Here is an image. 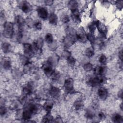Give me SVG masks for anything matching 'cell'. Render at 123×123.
I'll return each instance as SVG.
<instances>
[{"label":"cell","mask_w":123,"mask_h":123,"mask_svg":"<svg viewBox=\"0 0 123 123\" xmlns=\"http://www.w3.org/2000/svg\"><path fill=\"white\" fill-rule=\"evenodd\" d=\"M13 33V25L10 22H6L4 24L3 35L7 38H11Z\"/></svg>","instance_id":"cell-1"},{"label":"cell","mask_w":123,"mask_h":123,"mask_svg":"<svg viewBox=\"0 0 123 123\" xmlns=\"http://www.w3.org/2000/svg\"><path fill=\"white\" fill-rule=\"evenodd\" d=\"M106 80L105 77L102 75H97L90 78L88 80V84L92 86H96L103 83Z\"/></svg>","instance_id":"cell-2"},{"label":"cell","mask_w":123,"mask_h":123,"mask_svg":"<svg viewBox=\"0 0 123 123\" xmlns=\"http://www.w3.org/2000/svg\"><path fill=\"white\" fill-rule=\"evenodd\" d=\"M76 39L81 42H86L87 39L86 34L83 27L80 28L75 34Z\"/></svg>","instance_id":"cell-3"},{"label":"cell","mask_w":123,"mask_h":123,"mask_svg":"<svg viewBox=\"0 0 123 123\" xmlns=\"http://www.w3.org/2000/svg\"><path fill=\"white\" fill-rule=\"evenodd\" d=\"M76 37L73 35L68 34L63 40V44L66 48L71 47L75 42Z\"/></svg>","instance_id":"cell-4"},{"label":"cell","mask_w":123,"mask_h":123,"mask_svg":"<svg viewBox=\"0 0 123 123\" xmlns=\"http://www.w3.org/2000/svg\"><path fill=\"white\" fill-rule=\"evenodd\" d=\"M95 22L96 24V28H97L98 30L99 31L101 36L103 37H105L107 31V29L105 25L99 21H97Z\"/></svg>","instance_id":"cell-5"},{"label":"cell","mask_w":123,"mask_h":123,"mask_svg":"<svg viewBox=\"0 0 123 123\" xmlns=\"http://www.w3.org/2000/svg\"><path fill=\"white\" fill-rule=\"evenodd\" d=\"M64 88L67 92H71L74 88V80L72 78H69L66 79L64 83Z\"/></svg>","instance_id":"cell-6"},{"label":"cell","mask_w":123,"mask_h":123,"mask_svg":"<svg viewBox=\"0 0 123 123\" xmlns=\"http://www.w3.org/2000/svg\"><path fill=\"white\" fill-rule=\"evenodd\" d=\"M42 68L44 73L48 76H50L53 71L52 70V66L48 61L43 63Z\"/></svg>","instance_id":"cell-7"},{"label":"cell","mask_w":123,"mask_h":123,"mask_svg":"<svg viewBox=\"0 0 123 123\" xmlns=\"http://www.w3.org/2000/svg\"><path fill=\"white\" fill-rule=\"evenodd\" d=\"M71 17L76 24H79L81 22V14L78 9L71 11Z\"/></svg>","instance_id":"cell-8"},{"label":"cell","mask_w":123,"mask_h":123,"mask_svg":"<svg viewBox=\"0 0 123 123\" xmlns=\"http://www.w3.org/2000/svg\"><path fill=\"white\" fill-rule=\"evenodd\" d=\"M37 12L38 16L42 19H46L48 16L47 10L43 7H38L37 9Z\"/></svg>","instance_id":"cell-9"},{"label":"cell","mask_w":123,"mask_h":123,"mask_svg":"<svg viewBox=\"0 0 123 123\" xmlns=\"http://www.w3.org/2000/svg\"><path fill=\"white\" fill-rule=\"evenodd\" d=\"M23 47L24 53L25 54L26 56H30L34 53L33 50V47L31 44L27 43H24Z\"/></svg>","instance_id":"cell-10"},{"label":"cell","mask_w":123,"mask_h":123,"mask_svg":"<svg viewBox=\"0 0 123 123\" xmlns=\"http://www.w3.org/2000/svg\"><path fill=\"white\" fill-rule=\"evenodd\" d=\"M50 95L54 98H58L61 95L60 89L57 87L52 86L49 91Z\"/></svg>","instance_id":"cell-11"},{"label":"cell","mask_w":123,"mask_h":123,"mask_svg":"<svg viewBox=\"0 0 123 123\" xmlns=\"http://www.w3.org/2000/svg\"><path fill=\"white\" fill-rule=\"evenodd\" d=\"M98 94L100 99L105 100L108 96V91L105 87H101L98 89Z\"/></svg>","instance_id":"cell-12"},{"label":"cell","mask_w":123,"mask_h":123,"mask_svg":"<svg viewBox=\"0 0 123 123\" xmlns=\"http://www.w3.org/2000/svg\"><path fill=\"white\" fill-rule=\"evenodd\" d=\"M21 10L25 13H27L29 12L31 9V6L30 4L26 1H23L21 5Z\"/></svg>","instance_id":"cell-13"},{"label":"cell","mask_w":123,"mask_h":123,"mask_svg":"<svg viewBox=\"0 0 123 123\" xmlns=\"http://www.w3.org/2000/svg\"><path fill=\"white\" fill-rule=\"evenodd\" d=\"M15 21L18 26V28H24L25 20H24L23 18L21 16L19 15H17L15 17Z\"/></svg>","instance_id":"cell-14"},{"label":"cell","mask_w":123,"mask_h":123,"mask_svg":"<svg viewBox=\"0 0 123 123\" xmlns=\"http://www.w3.org/2000/svg\"><path fill=\"white\" fill-rule=\"evenodd\" d=\"M84 106L83 101L81 98H78L75 100L74 103V107L76 110H79L83 108Z\"/></svg>","instance_id":"cell-15"},{"label":"cell","mask_w":123,"mask_h":123,"mask_svg":"<svg viewBox=\"0 0 123 123\" xmlns=\"http://www.w3.org/2000/svg\"><path fill=\"white\" fill-rule=\"evenodd\" d=\"M32 114L26 108H25L23 111L22 113V119L25 120L27 122L28 120H30L31 118Z\"/></svg>","instance_id":"cell-16"},{"label":"cell","mask_w":123,"mask_h":123,"mask_svg":"<svg viewBox=\"0 0 123 123\" xmlns=\"http://www.w3.org/2000/svg\"><path fill=\"white\" fill-rule=\"evenodd\" d=\"M49 20L50 24L55 25L58 22V17L55 13H51L49 17Z\"/></svg>","instance_id":"cell-17"},{"label":"cell","mask_w":123,"mask_h":123,"mask_svg":"<svg viewBox=\"0 0 123 123\" xmlns=\"http://www.w3.org/2000/svg\"><path fill=\"white\" fill-rule=\"evenodd\" d=\"M25 108L27 109L32 115L36 114L38 111L37 106L34 104H30Z\"/></svg>","instance_id":"cell-18"},{"label":"cell","mask_w":123,"mask_h":123,"mask_svg":"<svg viewBox=\"0 0 123 123\" xmlns=\"http://www.w3.org/2000/svg\"><path fill=\"white\" fill-rule=\"evenodd\" d=\"M2 66L6 70H9L11 67V61L9 58H3L2 61Z\"/></svg>","instance_id":"cell-19"},{"label":"cell","mask_w":123,"mask_h":123,"mask_svg":"<svg viewBox=\"0 0 123 123\" xmlns=\"http://www.w3.org/2000/svg\"><path fill=\"white\" fill-rule=\"evenodd\" d=\"M33 90V86L31 83L28 84L26 86L23 88V93L25 95H30Z\"/></svg>","instance_id":"cell-20"},{"label":"cell","mask_w":123,"mask_h":123,"mask_svg":"<svg viewBox=\"0 0 123 123\" xmlns=\"http://www.w3.org/2000/svg\"><path fill=\"white\" fill-rule=\"evenodd\" d=\"M111 119L113 122L116 123H122L123 121L122 116L118 113H114V114H113V115L112 116Z\"/></svg>","instance_id":"cell-21"},{"label":"cell","mask_w":123,"mask_h":123,"mask_svg":"<svg viewBox=\"0 0 123 123\" xmlns=\"http://www.w3.org/2000/svg\"><path fill=\"white\" fill-rule=\"evenodd\" d=\"M53 117L50 114V112H48L43 117L42 122L43 123H50L53 122Z\"/></svg>","instance_id":"cell-22"},{"label":"cell","mask_w":123,"mask_h":123,"mask_svg":"<svg viewBox=\"0 0 123 123\" xmlns=\"http://www.w3.org/2000/svg\"><path fill=\"white\" fill-rule=\"evenodd\" d=\"M105 72V68L103 66H97L94 69V73L97 75H102Z\"/></svg>","instance_id":"cell-23"},{"label":"cell","mask_w":123,"mask_h":123,"mask_svg":"<svg viewBox=\"0 0 123 123\" xmlns=\"http://www.w3.org/2000/svg\"><path fill=\"white\" fill-rule=\"evenodd\" d=\"M58 57L56 55H53L49 58L48 62L50 63V64L53 66L54 65H56L58 62Z\"/></svg>","instance_id":"cell-24"},{"label":"cell","mask_w":123,"mask_h":123,"mask_svg":"<svg viewBox=\"0 0 123 123\" xmlns=\"http://www.w3.org/2000/svg\"><path fill=\"white\" fill-rule=\"evenodd\" d=\"M68 7L72 11L77 9L78 3L75 0H70L68 2Z\"/></svg>","instance_id":"cell-25"},{"label":"cell","mask_w":123,"mask_h":123,"mask_svg":"<svg viewBox=\"0 0 123 123\" xmlns=\"http://www.w3.org/2000/svg\"><path fill=\"white\" fill-rule=\"evenodd\" d=\"M53 106V103L52 102L47 101L44 103L43 105V108L48 112H50L51 110L52 109Z\"/></svg>","instance_id":"cell-26"},{"label":"cell","mask_w":123,"mask_h":123,"mask_svg":"<svg viewBox=\"0 0 123 123\" xmlns=\"http://www.w3.org/2000/svg\"><path fill=\"white\" fill-rule=\"evenodd\" d=\"M1 49L4 53H8L10 51L11 45L7 42L3 43L1 45Z\"/></svg>","instance_id":"cell-27"},{"label":"cell","mask_w":123,"mask_h":123,"mask_svg":"<svg viewBox=\"0 0 123 123\" xmlns=\"http://www.w3.org/2000/svg\"><path fill=\"white\" fill-rule=\"evenodd\" d=\"M45 39L46 42L49 44H51L53 42V36L50 33L47 34V35L45 36Z\"/></svg>","instance_id":"cell-28"},{"label":"cell","mask_w":123,"mask_h":123,"mask_svg":"<svg viewBox=\"0 0 123 123\" xmlns=\"http://www.w3.org/2000/svg\"><path fill=\"white\" fill-rule=\"evenodd\" d=\"M85 54L87 57H91L94 54V51L92 48H89L86 49L85 51Z\"/></svg>","instance_id":"cell-29"},{"label":"cell","mask_w":123,"mask_h":123,"mask_svg":"<svg viewBox=\"0 0 123 123\" xmlns=\"http://www.w3.org/2000/svg\"><path fill=\"white\" fill-rule=\"evenodd\" d=\"M66 59H67V63L70 66H74V65L75 63V60L73 57L70 56Z\"/></svg>","instance_id":"cell-30"},{"label":"cell","mask_w":123,"mask_h":123,"mask_svg":"<svg viewBox=\"0 0 123 123\" xmlns=\"http://www.w3.org/2000/svg\"><path fill=\"white\" fill-rule=\"evenodd\" d=\"M50 76L52 78V79L54 80H57L59 79V78L60 77V74L59 72L57 71H53L51 74L50 75Z\"/></svg>","instance_id":"cell-31"},{"label":"cell","mask_w":123,"mask_h":123,"mask_svg":"<svg viewBox=\"0 0 123 123\" xmlns=\"http://www.w3.org/2000/svg\"><path fill=\"white\" fill-rule=\"evenodd\" d=\"M20 60H21V62H22V63L25 66L27 64H28L29 63H30L29 62V60L27 58V57L26 56H24V55H22L20 57Z\"/></svg>","instance_id":"cell-32"},{"label":"cell","mask_w":123,"mask_h":123,"mask_svg":"<svg viewBox=\"0 0 123 123\" xmlns=\"http://www.w3.org/2000/svg\"><path fill=\"white\" fill-rule=\"evenodd\" d=\"M88 29L90 31V33H91V34H93L94 33L95 30H96V24H95V22H94V23H91V24H90L89 25H88Z\"/></svg>","instance_id":"cell-33"},{"label":"cell","mask_w":123,"mask_h":123,"mask_svg":"<svg viewBox=\"0 0 123 123\" xmlns=\"http://www.w3.org/2000/svg\"><path fill=\"white\" fill-rule=\"evenodd\" d=\"M84 69L86 71H90L91 70H92L93 69V65L90 63H86L85 64H84V66H83Z\"/></svg>","instance_id":"cell-34"},{"label":"cell","mask_w":123,"mask_h":123,"mask_svg":"<svg viewBox=\"0 0 123 123\" xmlns=\"http://www.w3.org/2000/svg\"><path fill=\"white\" fill-rule=\"evenodd\" d=\"M86 37H87V39L88 40H89V41L92 44L94 43L95 42V37L93 35V34L91 33H88L87 34H86Z\"/></svg>","instance_id":"cell-35"},{"label":"cell","mask_w":123,"mask_h":123,"mask_svg":"<svg viewBox=\"0 0 123 123\" xmlns=\"http://www.w3.org/2000/svg\"><path fill=\"white\" fill-rule=\"evenodd\" d=\"M85 116L86 117V118L88 119H92L94 116V113L92 111L90 110H88L86 112Z\"/></svg>","instance_id":"cell-36"},{"label":"cell","mask_w":123,"mask_h":123,"mask_svg":"<svg viewBox=\"0 0 123 123\" xmlns=\"http://www.w3.org/2000/svg\"><path fill=\"white\" fill-rule=\"evenodd\" d=\"M98 61L102 64H104L107 61V58L105 55L102 54L98 58Z\"/></svg>","instance_id":"cell-37"},{"label":"cell","mask_w":123,"mask_h":123,"mask_svg":"<svg viewBox=\"0 0 123 123\" xmlns=\"http://www.w3.org/2000/svg\"><path fill=\"white\" fill-rule=\"evenodd\" d=\"M33 26L37 30H40L42 28V24L40 22L37 21L33 24Z\"/></svg>","instance_id":"cell-38"},{"label":"cell","mask_w":123,"mask_h":123,"mask_svg":"<svg viewBox=\"0 0 123 123\" xmlns=\"http://www.w3.org/2000/svg\"><path fill=\"white\" fill-rule=\"evenodd\" d=\"M6 109L4 106H1L0 108V114L1 116H3L5 115V114L6 113Z\"/></svg>","instance_id":"cell-39"},{"label":"cell","mask_w":123,"mask_h":123,"mask_svg":"<svg viewBox=\"0 0 123 123\" xmlns=\"http://www.w3.org/2000/svg\"><path fill=\"white\" fill-rule=\"evenodd\" d=\"M70 21L69 16L67 15H64L62 18V21L63 23H68Z\"/></svg>","instance_id":"cell-40"},{"label":"cell","mask_w":123,"mask_h":123,"mask_svg":"<svg viewBox=\"0 0 123 123\" xmlns=\"http://www.w3.org/2000/svg\"><path fill=\"white\" fill-rule=\"evenodd\" d=\"M70 56H71L70 55V52H69V51H67V50H65V51H64L63 53H62V57H63V58H66V59L68 57H69Z\"/></svg>","instance_id":"cell-41"},{"label":"cell","mask_w":123,"mask_h":123,"mask_svg":"<svg viewBox=\"0 0 123 123\" xmlns=\"http://www.w3.org/2000/svg\"><path fill=\"white\" fill-rule=\"evenodd\" d=\"M53 3V1L51 0H47L45 1V4L47 5H49V6L52 5Z\"/></svg>","instance_id":"cell-42"},{"label":"cell","mask_w":123,"mask_h":123,"mask_svg":"<svg viewBox=\"0 0 123 123\" xmlns=\"http://www.w3.org/2000/svg\"><path fill=\"white\" fill-rule=\"evenodd\" d=\"M98 116L99 118V119H104L105 117V114H104V113L102 112H99L98 114Z\"/></svg>","instance_id":"cell-43"},{"label":"cell","mask_w":123,"mask_h":123,"mask_svg":"<svg viewBox=\"0 0 123 123\" xmlns=\"http://www.w3.org/2000/svg\"><path fill=\"white\" fill-rule=\"evenodd\" d=\"M117 5L118 8H122L123 7V1H117Z\"/></svg>","instance_id":"cell-44"},{"label":"cell","mask_w":123,"mask_h":123,"mask_svg":"<svg viewBox=\"0 0 123 123\" xmlns=\"http://www.w3.org/2000/svg\"><path fill=\"white\" fill-rule=\"evenodd\" d=\"M119 59L121 60V61L123 60V51L122 50H121L119 52Z\"/></svg>","instance_id":"cell-45"},{"label":"cell","mask_w":123,"mask_h":123,"mask_svg":"<svg viewBox=\"0 0 123 123\" xmlns=\"http://www.w3.org/2000/svg\"><path fill=\"white\" fill-rule=\"evenodd\" d=\"M118 96L119 98H121V99H122V98H123V90H121L120 91H119Z\"/></svg>","instance_id":"cell-46"},{"label":"cell","mask_w":123,"mask_h":123,"mask_svg":"<svg viewBox=\"0 0 123 123\" xmlns=\"http://www.w3.org/2000/svg\"><path fill=\"white\" fill-rule=\"evenodd\" d=\"M120 106V108H121V110H123V104H122V103H121Z\"/></svg>","instance_id":"cell-47"}]
</instances>
